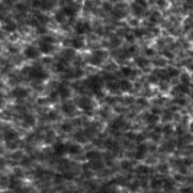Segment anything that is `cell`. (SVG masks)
Returning <instances> with one entry per match:
<instances>
[{
    "label": "cell",
    "instance_id": "cell-1",
    "mask_svg": "<svg viewBox=\"0 0 193 193\" xmlns=\"http://www.w3.org/2000/svg\"><path fill=\"white\" fill-rule=\"evenodd\" d=\"M2 138H4V141L6 142V146H7V148H10V150H15L19 145V135H17V132L14 130V128H11V127H6V128H4V131H2Z\"/></svg>",
    "mask_w": 193,
    "mask_h": 193
},
{
    "label": "cell",
    "instance_id": "cell-2",
    "mask_svg": "<svg viewBox=\"0 0 193 193\" xmlns=\"http://www.w3.org/2000/svg\"><path fill=\"white\" fill-rule=\"evenodd\" d=\"M29 79H34L36 81H44L47 79V74L46 71L41 67V66H31L29 67V75H27Z\"/></svg>",
    "mask_w": 193,
    "mask_h": 193
},
{
    "label": "cell",
    "instance_id": "cell-3",
    "mask_svg": "<svg viewBox=\"0 0 193 193\" xmlns=\"http://www.w3.org/2000/svg\"><path fill=\"white\" fill-rule=\"evenodd\" d=\"M86 86L92 90L95 94L101 92V86H102V81L98 76H90L87 80H86Z\"/></svg>",
    "mask_w": 193,
    "mask_h": 193
},
{
    "label": "cell",
    "instance_id": "cell-4",
    "mask_svg": "<svg viewBox=\"0 0 193 193\" xmlns=\"http://www.w3.org/2000/svg\"><path fill=\"white\" fill-rule=\"evenodd\" d=\"M79 107H80L84 112H86V113L89 115V112H91V111L94 110V101H92L90 97L82 96L79 100Z\"/></svg>",
    "mask_w": 193,
    "mask_h": 193
},
{
    "label": "cell",
    "instance_id": "cell-5",
    "mask_svg": "<svg viewBox=\"0 0 193 193\" xmlns=\"http://www.w3.org/2000/svg\"><path fill=\"white\" fill-rule=\"evenodd\" d=\"M125 127H126V122L122 117H117L110 123V128H111L112 132H118L120 130H122Z\"/></svg>",
    "mask_w": 193,
    "mask_h": 193
},
{
    "label": "cell",
    "instance_id": "cell-6",
    "mask_svg": "<svg viewBox=\"0 0 193 193\" xmlns=\"http://www.w3.org/2000/svg\"><path fill=\"white\" fill-rule=\"evenodd\" d=\"M39 50L34 46H26L25 50H24V56L26 59H30V60H34V59H37L39 57Z\"/></svg>",
    "mask_w": 193,
    "mask_h": 193
},
{
    "label": "cell",
    "instance_id": "cell-7",
    "mask_svg": "<svg viewBox=\"0 0 193 193\" xmlns=\"http://www.w3.org/2000/svg\"><path fill=\"white\" fill-rule=\"evenodd\" d=\"M11 95L15 97V98H17V100H22V98L27 97V95H29V91H27L25 87L17 86V87H15V89L11 91Z\"/></svg>",
    "mask_w": 193,
    "mask_h": 193
},
{
    "label": "cell",
    "instance_id": "cell-8",
    "mask_svg": "<svg viewBox=\"0 0 193 193\" xmlns=\"http://www.w3.org/2000/svg\"><path fill=\"white\" fill-rule=\"evenodd\" d=\"M61 111L67 116H74L76 112V106L72 102H64L61 106Z\"/></svg>",
    "mask_w": 193,
    "mask_h": 193
},
{
    "label": "cell",
    "instance_id": "cell-9",
    "mask_svg": "<svg viewBox=\"0 0 193 193\" xmlns=\"http://www.w3.org/2000/svg\"><path fill=\"white\" fill-rule=\"evenodd\" d=\"M35 122H36L35 117H34L32 115H30V113L24 115V116H22V118H21V123H22V126H24V127H26V128L32 127V126L35 125Z\"/></svg>",
    "mask_w": 193,
    "mask_h": 193
},
{
    "label": "cell",
    "instance_id": "cell-10",
    "mask_svg": "<svg viewBox=\"0 0 193 193\" xmlns=\"http://www.w3.org/2000/svg\"><path fill=\"white\" fill-rule=\"evenodd\" d=\"M54 153L56 156H64L65 153H67V145L62 143V142H57L54 145Z\"/></svg>",
    "mask_w": 193,
    "mask_h": 193
},
{
    "label": "cell",
    "instance_id": "cell-11",
    "mask_svg": "<svg viewBox=\"0 0 193 193\" xmlns=\"http://www.w3.org/2000/svg\"><path fill=\"white\" fill-rule=\"evenodd\" d=\"M146 153H147V146L145 143H140L135 151V157L137 160H143L146 157Z\"/></svg>",
    "mask_w": 193,
    "mask_h": 193
},
{
    "label": "cell",
    "instance_id": "cell-12",
    "mask_svg": "<svg viewBox=\"0 0 193 193\" xmlns=\"http://www.w3.org/2000/svg\"><path fill=\"white\" fill-rule=\"evenodd\" d=\"M105 57H106V52L105 51H96V52L92 54V57H91L90 61L94 65H100L105 60Z\"/></svg>",
    "mask_w": 193,
    "mask_h": 193
},
{
    "label": "cell",
    "instance_id": "cell-13",
    "mask_svg": "<svg viewBox=\"0 0 193 193\" xmlns=\"http://www.w3.org/2000/svg\"><path fill=\"white\" fill-rule=\"evenodd\" d=\"M56 92H57V96H60L61 98H67V97H70V89L66 86V85H64V84H60L59 86H57V90H56Z\"/></svg>",
    "mask_w": 193,
    "mask_h": 193
},
{
    "label": "cell",
    "instance_id": "cell-14",
    "mask_svg": "<svg viewBox=\"0 0 193 193\" xmlns=\"http://www.w3.org/2000/svg\"><path fill=\"white\" fill-rule=\"evenodd\" d=\"M77 9H79V6L76 4H74V2H71V4L66 5L62 9V11L66 14V16H75V14L77 12Z\"/></svg>",
    "mask_w": 193,
    "mask_h": 193
},
{
    "label": "cell",
    "instance_id": "cell-15",
    "mask_svg": "<svg viewBox=\"0 0 193 193\" xmlns=\"http://www.w3.org/2000/svg\"><path fill=\"white\" fill-rule=\"evenodd\" d=\"M75 30H76L77 34L82 35V34H86L87 31H90V25H89V22H82V21H80V22L76 24Z\"/></svg>",
    "mask_w": 193,
    "mask_h": 193
},
{
    "label": "cell",
    "instance_id": "cell-16",
    "mask_svg": "<svg viewBox=\"0 0 193 193\" xmlns=\"http://www.w3.org/2000/svg\"><path fill=\"white\" fill-rule=\"evenodd\" d=\"M81 151H82L81 146L77 145V143L67 145V153H69V155H72V156H75V155H80Z\"/></svg>",
    "mask_w": 193,
    "mask_h": 193
},
{
    "label": "cell",
    "instance_id": "cell-17",
    "mask_svg": "<svg viewBox=\"0 0 193 193\" xmlns=\"http://www.w3.org/2000/svg\"><path fill=\"white\" fill-rule=\"evenodd\" d=\"M39 49L42 54H50L52 50H54V45L52 44H49V42H42L40 41V45H39Z\"/></svg>",
    "mask_w": 193,
    "mask_h": 193
},
{
    "label": "cell",
    "instance_id": "cell-18",
    "mask_svg": "<svg viewBox=\"0 0 193 193\" xmlns=\"http://www.w3.org/2000/svg\"><path fill=\"white\" fill-rule=\"evenodd\" d=\"M2 29L6 31V32H14L16 30V24L12 21V20H6L4 21L2 24Z\"/></svg>",
    "mask_w": 193,
    "mask_h": 193
},
{
    "label": "cell",
    "instance_id": "cell-19",
    "mask_svg": "<svg viewBox=\"0 0 193 193\" xmlns=\"http://www.w3.org/2000/svg\"><path fill=\"white\" fill-rule=\"evenodd\" d=\"M158 120H160V117H158V115L157 113H147L146 116H145V121L148 123V125H155V123H157L158 122Z\"/></svg>",
    "mask_w": 193,
    "mask_h": 193
},
{
    "label": "cell",
    "instance_id": "cell-20",
    "mask_svg": "<svg viewBox=\"0 0 193 193\" xmlns=\"http://www.w3.org/2000/svg\"><path fill=\"white\" fill-rule=\"evenodd\" d=\"M163 185H165V180H162L161 177H155V178H152V181H151V187L155 188V190L163 187Z\"/></svg>",
    "mask_w": 193,
    "mask_h": 193
},
{
    "label": "cell",
    "instance_id": "cell-21",
    "mask_svg": "<svg viewBox=\"0 0 193 193\" xmlns=\"http://www.w3.org/2000/svg\"><path fill=\"white\" fill-rule=\"evenodd\" d=\"M71 44H72V47L74 49H81L84 46V39L82 36H76L71 40Z\"/></svg>",
    "mask_w": 193,
    "mask_h": 193
},
{
    "label": "cell",
    "instance_id": "cell-22",
    "mask_svg": "<svg viewBox=\"0 0 193 193\" xmlns=\"http://www.w3.org/2000/svg\"><path fill=\"white\" fill-rule=\"evenodd\" d=\"M9 187H10V188H14V190L19 188V187H20V180H19V177L11 176L10 180H9Z\"/></svg>",
    "mask_w": 193,
    "mask_h": 193
},
{
    "label": "cell",
    "instance_id": "cell-23",
    "mask_svg": "<svg viewBox=\"0 0 193 193\" xmlns=\"http://www.w3.org/2000/svg\"><path fill=\"white\" fill-rule=\"evenodd\" d=\"M131 89H132V85H131L130 81H127V80H122V81H120V90H121V91H123V92H128Z\"/></svg>",
    "mask_w": 193,
    "mask_h": 193
},
{
    "label": "cell",
    "instance_id": "cell-24",
    "mask_svg": "<svg viewBox=\"0 0 193 193\" xmlns=\"http://www.w3.org/2000/svg\"><path fill=\"white\" fill-rule=\"evenodd\" d=\"M103 161L101 158H97V160H94V161H90V167L94 168V170H101L103 168Z\"/></svg>",
    "mask_w": 193,
    "mask_h": 193
},
{
    "label": "cell",
    "instance_id": "cell-25",
    "mask_svg": "<svg viewBox=\"0 0 193 193\" xmlns=\"http://www.w3.org/2000/svg\"><path fill=\"white\" fill-rule=\"evenodd\" d=\"M98 193H118V192H117V190H116L113 186L106 185V186H103V187L100 190V192Z\"/></svg>",
    "mask_w": 193,
    "mask_h": 193
},
{
    "label": "cell",
    "instance_id": "cell-26",
    "mask_svg": "<svg viewBox=\"0 0 193 193\" xmlns=\"http://www.w3.org/2000/svg\"><path fill=\"white\" fill-rule=\"evenodd\" d=\"M143 9H145V6L143 5H141V4H133L132 5V10H133V12H135V15H142V11H143Z\"/></svg>",
    "mask_w": 193,
    "mask_h": 193
},
{
    "label": "cell",
    "instance_id": "cell-27",
    "mask_svg": "<svg viewBox=\"0 0 193 193\" xmlns=\"http://www.w3.org/2000/svg\"><path fill=\"white\" fill-rule=\"evenodd\" d=\"M55 20H56L57 22H60V24L65 22V20H66V14H65L64 11H57V12L55 14Z\"/></svg>",
    "mask_w": 193,
    "mask_h": 193
},
{
    "label": "cell",
    "instance_id": "cell-28",
    "mask_svg": "<svg viewBox=\"0 0 193 193\" xmlns=\"http://www.w3.org/2000/svg\"><path fill=\"white\" fill-rule=\"evenodd\" d=\"M86 158H87L89 161H94V160L101 158V157H100V153H98L97 151H90V152L86 153Z\"/></svg>",
    "mask_w": 193,
    "mask_h": 193
},
{
    "label": "cell",
    "instance_id": "cell-29",
    "mask_svg": "<svg viewBox=\"0 0 193 193\" xmlns=\"http://www.w3.org/2000/svg\"><path fill=\"white\" fill-rule=\"evenodd\" d=\"M75 140H76L79 143L86 142V140H87V137H86V133H84V132H77V133L75 135Z\"/></svg>",
    "mask_w": 193,
    "mask_h": 193
},
{
    "label": "cell",
    "instance_id": "cell-30",
    "mask_svg": "<svg viewBox=\"0 0 193 193\" xmlns=\"http://www.w3.org/2000/svg\"><path fill=\"white\" fill-rule=\"evenodd\" d=\"M123 9H125V6H123V5L117 6V7L115 9V11H113L115 16H116V17H122V16H125V11H122Z\"/></svg>",
    "mask_w": 193,
    "mask_h": 193
},
{
    "label": "cell",
    "instance_id": "cell-31",
    "mask_svg": "<svg viewBox=\"0 0 193 193\" xmlns=\"http://www.w3.org/2000/svg\"><path fill=\"white\" fill-rule=\"evenodd\" d=\"M137 175H140V176H147L148 175V172L151 171L148 167H145V166H140L137 170Z\"/></svg>",
    "mask_w": 193,
    "mask_h": 193
},
{
    "label": "cell",
    "instance_id": "cell-32",
    "mask_svg": "<svg viewBox=\"0 0 193 193\" xmlns=\"http://www.w3.org/2000/svg\"><path fill=\"white\" fill-rule=\"evenodd\" d=\"M166 71H167V75H168L170 79L178 76V70H176V69H173V67H168Z\"/></svg>",
    "mask_w": 193,
    "mask_h": 193
},
{
    "label": "cell",
    "instance_id": "cell-33",
    "mask_svg": "<svg viewBox=\"0 0 193 193\" xmlns=\"http://www.w3.org/2000/svg\"><path fill=\"white\" fill-rule=\"evenodd\" d=\"M55 70L59 71V72H65V71H66V66H65L64 62H57V64L55 65Z\"/></svg>",
    "mask_w": 193,
    "mask_h": 193
},
{
    "label": "cell",
    "instance_id": "cell-34",
    "mask_svg": "<svg viewBox=\"0 0 193 193\" xmlns=\"http://www.w3.org/2000/svg\"><path fill=\"white\" fill-rule=\"evenodd\" d=\"M75 56V52L72 51V50H66V51H64V59L65 60H70V59H72Z\"/></svg>",
    "mask_w": 193,
    "mask_h": 193
},
{
    "label": "cell",
    "instance_id": "cell-35",
    "mask_svg": "<svg viewBox=\"0 0 193 193\" xmlns=\"http://www.w3.org/2000/svg\"><path fill=\"white\" fill-rule=\"evenodd\" d=\"M121 71H122V74H123L125 76H127V77H128V76H135V75H133L135 72H133V71H132L130 67H123Z\"/></svg>",
    "mask_w": 193,
    "mask_h": 193
},
{
    "label": "cell",
    "instance_id": "cell-36",
    "mask_svg": "<svg viewBox=\"0 0 193 193\" xmlns=\"http://www.w3.org/2000/svg\"><path fill=\"white\" fill-rule=\"evenodd\" d=\"M54 138H55L54 132H52V131H47L46 135H45V141H46V142H51Z\"/></svg>",
    "mask_w": 193,
    "mask_h": 193
},
{
    "label": "cell",
    "instance_id": "cell-37",
    "mask_svg": "<svg viewBox=\"0 0 193 193\" xmlns=\"http://www.w3.org/2000/svg\"><path fill=\"white\" fill-rule=\"evenodd\" d=\"M61 128H62V131H65V132H70V131L72 130V125L69 123V122H65V123H62Z\"/></svg>",
    "mask_w": 193,
    "mask_h": 193
},
{
    "label": "cell",
    "instance_id": "cell-38",
    "mask_svg": "<svg viewBox=\"0 0 193 193\" xmlns=\"http://www.w3.org/2000/svg\"><path fill=\"white\" fill-rule=\"evenodd\" d=\"M41 41H42V42H49V44H52V42H54V39H52L51 36H44V37L41 39Z\"/></svg>",
    "mask_w": 193,
    "mask_h": 193
},
{
    "label": "cell",
    "instance_id": "cell-39",
    "mask_svg": "<svg viewBox=\"0 0 193 193\" xmlns=\"http://www.w3.org/2000/svg\"><path fill=\"white\" fill-rule=\"evenodd\" d=\"M146 64H147V61H146L145 59H141V57H140V59H137V65H140L141 67H145V65H146Z\"/></svg>",
    "mask_w": 193,
    "mask_h": 193
},
{
    "label": "cell",
    "instance_id": "cell-40",
    "mask_svg": "<svg viewBox=\"0 0 193 193\" xmlns=\"http://www.w3.org/2000/svg\"><path fill=\"white\" fill-rule=\"evenodd\" d=\"M56 118H57V116H56L55 112H50V113L47 115V120H50V121H54V120H56Z\"/></svg>",
    "mask_w": 193,
    "mask_h": 193
},
{
    "label": "cell",
    "instance_id": "cell-41",
    "mask_svg": "<svg viewBox=\"0 0 193 193\" xmlns=\"http://www.w3.org/2000/svg\"><path fill=\"white\" fill-rule=\"evenodd\" d=\"M182 193H193V187H188V188H183L182 191H181Z\"/></svg>",
    "mask_w": 193,
    "mask_h": 193
},
{
    "label": "cell",
    "instance_id": "cell-42",
    "mask_svg": "<svg viewBox=\"0 0 193 193\" xmlns=\"http://www.w3.org/2000/svg\"><path fill=\"white\" fill-rule=\"evenodd\" d=\"M16 9L20 10V11H25V10H26V7H25L22 4H17V5H16Z\"/></svg>",
    "mask_w": 193,
    "mask_h": 193
},
{
    "label": "cell",
    "instance_id": "cell-43",
    "mask_svg": "<svg viewBox=\"0 0 193 193\" xmlns=\"http://www.w3.org/2000/svg\"><path fill=\"white\" fill-rule=\"evenodd\" d=\"M37 32L45 34V32H46V29H45V27H41V26H39V27H37Z\"/></svg>",
    "mask_w": 193,
    "mask_h": 193
},
{
    "label": "cell",
    "instance_id": "cell-44",
    "mask_svg": "<svg viewBox=\"0 0 193 193\" xmlns=\"http://www.w3.org/2000/svg\"><path fill=\"white\" fill-rule=\"evenodd\" d=\"M85 4H86V5H85V9H91V7H92V5H91L92 2H91V1H86Z\"/></svg>",
    "mask_w": 193,
    "mask_h": 193
},
{
    "label": "cell",
    "instance_id": "cell-45",
    "mask_svg": "<svg viewBox=\"0 0 193 193\" xmlns=\"http://www.w3.org/2000/svg\"><path fill=\"white\" fill-rule=\"evenodd\" d=\"M127 40L132 41V40H133V36H132V35H127Z\"/></svg>",
    "mask_w": 193,
    "mask_h": 193
},
{
    "label": "cell",
    "instance_id": "cell-46",
    "mask_svg": "<svg viewBox=\"0 0 193 193\" xmlns=\"http://www.w3.org/2000/svg\"><path fill=\"white\" fill-rule=\"evenodd\" d=\"M2 102H4V98H2V95L0 94V106L2 105Z\"/></svg>",
    "mask_w": 193,
    "mask_h": 193
},
{
    "label": "cell",
    "instance_id": "cell-47",
    "mask_svg": "<svg viewBox=\"0 0 193 193\" xmlns=\"http://www.w3.org/2000/svg\"><path fill=\"white\" fill-rule=\"evenodd\" d=\"M190 128H191V131H192V132H193V122H192V123H191V126H190Z\"/></svg>",
    "mask_w": 193,
    "mask_h": 193
},
{
    "label": "cell",
    "instance_id": "cell-48",
    "mask_svg": "<svg viewBox=\"0 0 193 193\" xmlns=\"http://www.w3.org/2000/svg\"><path fill=\"white\" fill-rule=\"evenodd\" d=\"M111 1H117V0H111Z\"/></svg>",
    "mask_w": 193,
    "mask_h": 193
},
{
    "label": "cell",
    "instance_id": "cell-49",
    "mask_svg": "<svg viewBox=\"0 0 193 193\" xmlns=\"http://www.w3.org/2000/svg\"><path fill=\"white\" fill-rule=\"evenodd\" d=\"M0 89H1V84H0Z\"/></svg>",
    "mask_w": 193,
    "mask_h": 193
},
{
    "label": "cell",
    "instance_id": "cell-50",
    "mask_svg": "<svg viewBox=\"0 0 193 193\" xmlns=\"http://www.w3.org/2000/svg\"><path fill=\"white\" fill-rule=\"evenodd\" d=\"M5 193H11V192H5Z\"/></svg>",
    "mask_w": 193,
    "mask_h": 193
},
{
    "label": "cell",
    "instance_id": "cell-51",
    "mask_svg": "<svg viewBox=\"0 0 193 193\" xmlns=\"http://www.w3.org/2000/svg\"><path fill=\"white\" fill-rule=\"evenodd\" d=\"M0 37H1V35H0Z\"/></svg>",
    "mask_w": 193,
    "mask_h": 193
}]
</instances>
